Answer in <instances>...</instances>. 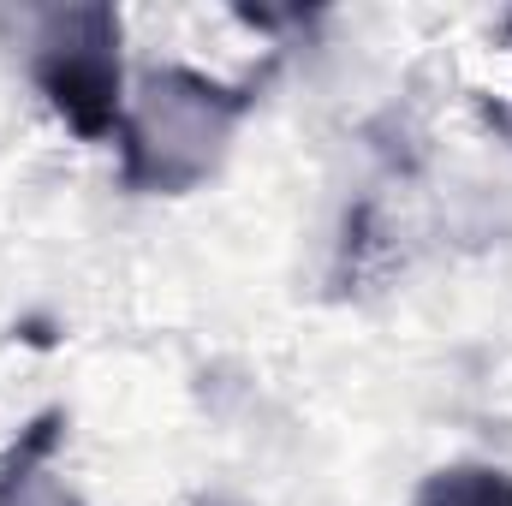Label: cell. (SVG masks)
<instances>
[{
  "mask_svg": "<svg viewBox=\"0 0 512 506\" xmlns=\"http://www.w3.org/2000/svg\"><path fill=\"white\" fill-rule=\"evenodd\" d=\"M274 60L227 84V78H209L197 66H149L137 72L126 96V120L114 137V155H120V185L137 197H185L197 185H209L233 149V131L245 126L256 102H262V84H268Z\"/></svg>",
  "mask_w": 512,
  "mask_h": 506,
  "instance_id": "cell-1",
  "label": "cell"
},
{
  "mask_svg": "<svg viewBox=\"0 0 512 506\" xmlns=\"http://www.w3.org/2000/svg\"><path fill=\"white\" fill-rule=\"evenodd\" d=\"M24 78L48 114L84 143H114L126 120V48L114 6H24L12 12Z\"/></svg>",
  "mask_w": 512,
  "mask_h": 506,
  "instance_id": "cell-2",
  "label": "cell"
},
{
  "mask_svg": "<svg viewBox=\"0 0 512 506\" xmlns=\"http://www.w3.org/2000/svg\"><path fill=\"white\" fill-rule=\"evenodd\" d=\"M60 441H66V411L48 405L36 411L0 453V506H84V495L60 477Z\"/></svg>",
  "mask_w": 512,
  "mask_h": 506,
  "instance_id": "cell-3",
  "label": "cell"
},
{
  "mask_svg": "<svg viewBox=\"0 0 512 506\" xmlns=\"http://www.w3.org/2000/svg\"><path fill=\"white\" fill-rule=\"evenodd\" d=\"M411 506H512V471L501 465H441L417 483Z\"/></svg>",
  "mask_w": 512,
  "mask_h": 506,
  "instance_id": "cell-4",
  "label": "cell"
},
{
  "mask_svg": "<svg viewBox=\"0 0 512 506\" xmlns=\"http://www.w3.org/2000/svg\"><path fill=\"white\" fill-rule=\"evenodd\" d=\"M507 30H512V18H507Z\"/></svg>",
  "mask_w": 512,
  "mask_h": 506,
  "instance_id": "cell-5",
  "label": "cell"
}]
</instances>
